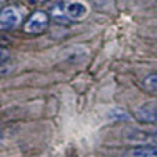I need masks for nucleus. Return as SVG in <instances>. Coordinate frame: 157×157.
Instances as JSON below:
<instances>
[{"instance_id": "nucleus-1", "label": "nucleus", "mask_w": 157, "mask_h": 157, "mask_svg": "<svg viewBox=\"0 0 157 157\" xmlns=\"http://www.w3.org/2000/svg\"><path fill=\"white\" fill-rule=\"evenodd\" d=\"M51 14L59 22L81 21L88 14V7L80 0H63L51 8Z\"/></svg>"}, {"instance_id": "nucleus-8", "label": "nucleus", "mask_w": 157, "mask_h": 157, "mask_svg": "<svg viewBox=\"0 0 157 157\" xmlns=\"http://www.w3.org/2000/svg\"><path fill=\"white\" fill-rule=\"evenodd\" d=\"M152 138L157 142V128H156V130H153V131H152Z\"/></svg>"}, {"instance_id": "nucleus-4", "label": "nucleus", "mask_w": 157, "mask_h": 157, "mask_svg": "<svg viewBox=\"0 0 157 157\" xmlns=\"http://www.w3.org/2000/svg\"><path fill=\"white\" fill-rule=\"evenodd\" d=\"M139 121L144 123H157V103L150 102L146 105H142L135 112Z\"/></svg>"}, {"instance_id": "nucleus-6", "label": "nucleus", "mask_w": 157, "mask_h": 157, "mask_svg": "<svg viewBox=\"0 0 157 157\" xmlns=\"http://www.w3.org/2000/svg\"><path fill=\"white\" fill-rule=\"evenodd\" d=\"M144 87L149 91H157V73H152L144 78Z\"/></svg>"}, {"instance_id": "nucleus-7", "label": "nucleus", "mask_w": 157, "mask_h": 157, "mask_svg": "<svg viewBox=\"0 0 157 157\" xmlns=\"http://www.w3.org/2000/svg\"><path fill=\"white\" fill-rule=\"evenodd\" d=\"M28 2H29L30 4H40V3H43L44 0H28Z\"/></svg>"}, {"instance_id": "nucleus-5", "label": "nucleus", "mask_w": 157, "mask_h": 157, "mask_svg": "<svg viewBox=\"0 0 157 157\" xmlns=\"http://www.w3.org/2000/svg\"><path fill=\"white\" fill-rule=\"evenodd\" d=\"M131 155L139 157H156L157 156V146H138L131 150Z\"/></svg>"}, {"instance_id": "nucleus-3", "label": "nucleus", "mask_w": 157, "mask_h": 157, "mask_svg": "<svg viewBox=\"0 0 157 157\" xmlns=\"http://www.w3.org/2000/svg\"><path fill=\"white\" fill-rule=\"evenodd\" d=\"M22 18H24V14L18 7H14V6L6 7L3 8L2 15H0V26L3 30L15 29L22 22Z\"/></svg>"}, {"instance_id": "nucleus-2", "label": "nucleus", "mask_w": 157, "mask_h": 157, "mask_svg": "<svg viewBox=\"0 0 157 157\" xmlns=\"http://www.w3.org/2000/svg\"><path fill=\"white\" fill-rule=\"evenodd\" d=\"M48 22V14L46 11L37 10L26 19V22L24 25V30L26 33H30V35H37V33H41L47 29Z\"/></svg>"}]
</instances>
